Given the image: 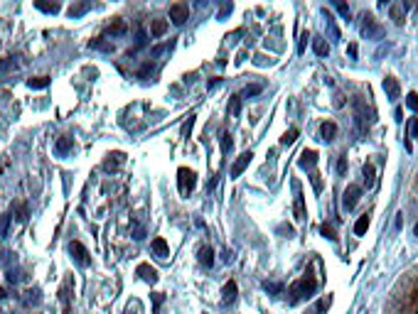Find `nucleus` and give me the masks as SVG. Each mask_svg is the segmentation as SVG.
<instances>
[{
	"instance_id": "obj_1",
	"label": "nucleus",
	"mask_w": 418,
	"mask_h": 314,
	"mask_svg": "<svg viewBox=\"0 0 418 314\" xmlns=\"http://www.w3.org/2000/svg\"><path fill=\"white\" fill-rule=\"evenodd\" d=\"M352 108H354V128H357V135L364 138V135L369 133L371 123H374V110H371L362 98H354Z\"/></svg>"
},
{
	"instance_id": "obj_2",
	"label": "nucleus",
	"mask_w": 418,
	"mask_h": 314,
	"mask_svg": "<svg viewBox=\"0 0 418 314\" xmlns=\"http://www.w3.org/2000/svg\"><path fill=\"white\" fill-rule=\"evenodd\" d=\"M195 187H197V174L192 170H187V167H180V172H177V189H180V194L187 196Z\"/></svg>"
},
{
	"instance_id": "obj_3",
	"label": "nucleus",
	"mask_w": 418,
	"mask_h": 314,
	"mask_svg": "<svg viewBox=\"0 0 418 314\" xmlns=\"http://www.w3.org/2000/svg\"><path fill=\"white\" fill-rule=\"evenodd\" d=\"M362 20H364L362 22V37H367V39H382L384 37V27L379 25L371 15H364Z\"/></svg>"
},
{
	"instance_id": "obj_4",
	"label": "nucleus",
	"mask_w": 418,
	"mask_h": 314,
	"mask_svg": "<svg viewBox=\"0 0 418 314\" xmlns=\"http://www.w3.org/2000/svg\"><path fill=\"white\" fill-rule=\"evenodd\" d=\"M315 287H318V283H315L313 278H302V280H298V283L290 287V295H293V299H300V297L313 295Z\"/></svg>"
},
{
	"instance_id": "obj_5",
	"label": "nucleus",
	"mask_w": 418,
	"mask_h": 314,
	"mask_svg": "<svg viewBox=\"0 0 418 314\" xmlns=\"http://www.w3.org/2000/svg\"><path fill=\"white\" fill-rule=\"evenodd\" d=\"M359 196H362V187L350 184V187L345 189V194H342V209H345V211H352V209L359 204Z\"/></svg>"
},
{
	"instance_id": "obj_6",
	"label": "nucleus",
	"mask_w": 418,
	"mask_h": 314,
	"mask_svg": "<svg viewBox=\"0 0 418 314\" xmlns=\"http://www.w3.org/2000/svg\"><path fill=\"white\" fill-rule=\"evenodd\" d=\"M69 253H71V258L77 260L82 267H86V265H91V255H89V251L79 243V241H71L69 243Z\"/></svg>"
},
{
	"instance_id": "obj_7",
	"label": "nucleus",
	"mask_w": 418,
	"mask_h": 314,
	"mask_svg": "<svg viewBox=\"0 0 418 314\" xmlns=\"http://www.w3.org/2000/svg\"><path fill=\"white\" fill-rule=\"evenodd\" d=\"M170 20L175 25H184L189 20V5L187 3H172L170 5Z\"/></svg>"
},
{
	"instance_id": "obj_8",
	"label": "nucleus",
	"mask_w": 418,
	"mask_h": 314,
	"mask_svg": "<svg viewBox=\"0 0 418 314\" xmlns=\"http://www.w3.org/2000/svg\"><path fill=\"white\" fill-rule=\"evenodd\" d=\"M251 150H246V152H241L239 157H236V162L232 165V179H236V177H241V172L249 167V162H251Z\"/></svg>"
},
{
	"instance_id": "obj_9",
	"label": "nucleus",
	"mask_w": 418,
	"mask_h": 314,
	"mask_svg": "<svg viewBox=\"0 0 418 314\" xmlns=\"http://www.w3.org/2000/svg\"><path fill=\"white\" fill-rule=\"evenodd\" d=\"M406 10H408L406 3H391V5H389V15H391V20H394L396 25H403V22H406Z\"/></svg>"
},
{
	"instance_id": "obj_10",
	"label": "nucleus",
	"mask_w": 418,
	"mask_h": 314,
	"mask_svg": "<svg viewBox=\"0 0 418 314\" xmlns=\"http://www.w3.org/2000/svg\"><path fill=\"white\" fill-rule=\"evenodd\" d=\"M298 165H300L302 170H313V167L318 165V152H315V150H302Z\"/></svg>"
},
{
	"instance_id": "obj_11",
	"label": "nucleus",
	"mask_w": 418,
	"mask_h": 314,
	"mask_svg": "<svg viewBox=\"0 0 418 314\" xmlns=\"http://www.w3.org/2000/svg\"><path fill=\"white\" fill-rule=\"evenodd\" d=\"M293 189H295V219L305 221V204H302V194H300V184L293 179Z\"/></svg>"
},
{
	"instance_id": "obj_12",
	"label": "nucleus",
	"mask_w": 418,
	"mask_h": 314,
	"mask_svg": "<svg viewBox=\"0 0 418 314\" xmlns=\"http://www.w3.org/2000/svg\"><path fill=\"white\" fill-rule=\"evenodd\" d=\"M384 91H386V96H389L391 101L401 98V86H399V81H396L394 76H386V78H384Z\"/></svg>"
},
{
	"instance_id": "obj_13",
	"label": "nucleus",
	"mask_w": 418,
	"mask_h": 314,
	"mask_svg": "<svg viewBox=\"0 0 418 314\" xmlns=\"http://www.w3.org/2000/svg\"><path fill=\"white\" fill-rule=\"evenodd\" d=\"M138 275H140V280H145V283H150V285H155V283H158V270H155V267H150L148 263L138 265Z\"/></svg>"
},
{
	"instance_id": "obj_14",
	"label": "nucleus",
	"mask_w": 418,
	"mask_h": 314,
	"mask_svg": "<svg viewBox=\"0 0 418 314\" xmlns=\"http://www.w3.org/2000/svg\"><path fill=\"white\" fill-rule=\"evenodd\" d=\"M121 162H123V152H111L106 160H103V170H108V172H116L118 167H121Z\"/></svg>"
},
{
	"instance_id": "obj_15",
	"label": "nucleus",
	"mask_w": 418,
	"mask_h": 314,
	"mask_svg": "<svg viewBox=\"0 0 418 314\" xmlns=\"http://www.w3.org/2000/svg\"><path fill=\"white\" fill-rule=\"evenodd\" d=\"M22 302L27 304V307H37L42 302V292H40V287H30L25 295H22Z\"/></svg>"
},
{
	"instance_id": "obj_16",
	"label": "nucleus",
	"mask_w": 418,
	"mask_h": 314,
	"mask_svg": "<svg viewBox=\"0 0 418 314\" xmlns=\"http://www.w3.org/2000/svg\"><path fill=\"white\" fill-rule=\"evenodd\" d=\"M197 260H200V265L212 267V265H214V251H212L209 246H202V248L197 251Z\"/></svg>"
},
{
	"instance_id": "obj_17",
	"label": "nucleus",
	"mask_w": 418,
	"mask_h": 314,
	"mask_svg": "<svg viewBox=\"0 0 418 314\" xmlns=\"http://www.w3.org/2000/svg\"><path fill=\"white\" fill-rule=\"evenodd\" d=\"M221 295H224V297H221V302H224V304H234V302H236V283H232V280H229V283L224 285Z\"/></svg>"
},
{
	"instance_id": "obj_18",
	"label": "nucleus",
	"mask_w": 418,
	"mask_h": 314,
	"mask_svg": "<svg viewBox=\"0 0 418 314\" xmlns=\"http://www.w3.org/2000/svg\"><path fill=\"white\" fill-rule=\"evenodd\" d=\"M150 248H153V253L160 258V260H165L167 255H170V248H167V243H165V238H155L153 243H150Z\"/></svg>"
},
{
	"instance_id": "obj_19",
	"label": "nucleus",
	"mask_w": 418,
	"mask_h": 314,
	"mask_svg": "<svg viewBox=\"0 0 418 314\" xmlns=\"http://www.w3.org/2000/svg\"><path fill=\"white\" fill-rule=\"evenodd\" d=\"M320 135H322V140H334V135H337V126L332 123V121H325L322 126H320Z\"/></svg>"
},
{
	"instance_id": "obj_20",
	"label": "nucleus",
	"mask_w": 418,
	"mask_h": 314,
	"mask_svg": "<svg viewBox=\"0 0 418 314\" xmlns=\"http://www.w3.org/2000/svg\"><path fill=\"white\" fill-rule=\"evenodd\" d=\"M69 150H71V138H69V135H62V138L54 142V152H57L59 157H64Z\"/></svg>"
},
{
	"instance_id": "obj_21",
	"label": "nucleus",
	"mask_w": 418,
	"mask_h": 314,
	"mask_svg": "<svg viewBox=\"0 0 418 314\" xmlns=\"http://www.w3.org/2000/svg\"><path fill=\"white\" fill-rule=\"evenodd\" d=\"M167 32V20H153V22H150V34H153V37H163Z\"/></svg>"
},
{
	"instance_id": "obj_22",
	"label": "nucleus",
	"mask_w": 418,
	"mask_h": 314,
	"mask_svg": "<svg viewBox=\"0 0 418 314\" xmlns=\"http://www.w3.org/2000/svg\"><path fill=\"white\" fill-rule=\"evenodd\" d=\"M313 52H315L318 57H327V52H330V45L325 42L322 37H315V39H313Z\"/></svg>"
},
{
	"instance_id": "obj_23",
	"label": "nucleus",
	"mask_w": 418,
	"mask_h": 314,
	"mask_svg": "<svg viewBox=\"0 0 418 314\" xmlns=\"http://www.w3.org/2000/svg\"><path fill=\"white\" fill-rule=\"evenodd\" d=\"M325 27H327V34H330V39L332 42H339V30H337V25H334V17L332 15H327V20H325Z\"/></svg>"
},
{
	"instance_id": "obj_24",
	"label": "nucleus",
	"mask_w": 418,
	"mask_h": 314,
	"mask_svg": "<svg viewBox=\"0 0 418 314\" xmlns=\"http://www.w3.org/2000/svg\"><path fill=\"white\" fill-rule=\"evenodd\" d=\"M5 278H8V283L17 285L20 280H25V272H22L20 267H8V270H5Z\"/></svg>"
},
{
	"instance_id": "obj_25",
	"label": "nucleus",
	"mask_w": 418,
	"mask_h": 314,
	"mask_svg": "<svg viewBox=\"0 0 418 314\" xmlns=\"http://www.w3.org/2000/svg\"><path fill=\"white\" fill-rule=\"evenodd\" d=\"M34 8H37V10H42V13H50V15H54V13H59V10H62V8H59V3H45V0H37Z\"/></svg>"
},
{
	"instance_id": "obj_26",
	"label": "nucleus",
	"mask_w": 418,
	"mask_h": 314,
	"mask_svg": "<svg viewBox=\"0 0 418 314\" xmlns=\"http://www.w3.org/2000/svg\"><path fill=\"white\" fill-rule=\"evenodd\" d=\"M27 86H30V89H47V86H50V76H34V78H27Z\"/></svg>"
},
{
	"instance_id": "obj_27",
	"label": "nucleus",
	"mask_w": 418,
	"mask_h": 314,
	"mask_svg": "<svg viewBox=\"0 0 418 314\" xmlns=\"http://www.w3.org/2000/svg\"><path fill=\"white\" fill-rule=\"evenodd\" d=\"M10 221H13V214H3V216H0V238H8Z\"/></svg>"
},
{
	"instance_id": "obj_28",
	"label": "nucleus",
	"mask_w": 418,
	"mask_h": 314,
	"mask_svg": "<svg viewBox=\"0 0 418 314\" xmlns=\"http://www.w3.org/2000/svg\"><path fill=\"white\" fill-rule=\"evenodd\" d=\"M91 8V3H77V5H69V17H79V15H84L86 10Z\"/></svg>"
},
{
	"instance_id": "obj_29",
	"label": "nucleus",
	"mask_w": 418,
	"mask_h": 314,
	"mask_svg": "<svg viewBox=\"0 0 418 314\" xmlns=\"http://www.w3.org/2000/svg\"><path fill=\"white\" fill-rule=\"evenodd\" d=\"M367 228H369V216L364 214V216H359V219H357V223H354V233H357V236H364V233H367Z\"/></svg>"
},
{
	"instance_id": "obj_30",
	"label": "nucleus",
	"mask_w": 418,
	"mask_h": 314,
	"mask_svg": "<svg viewBox=\"0 0 418 314\" xmlns=\"http://www.w3.org/2000/svg\"><path fill=\"white\" fill-rule=\"evenodd\" d=\"M15 66H17L15 57H5L3 62H0V76H3V74H8V71H13Z\"/></svg>"
},
{
	"instance_id": "obj_31",
	"label": "nucleus",
	"mask_w": 418,
	"mask_h": 314,
	"mask_svg": "<svg viewBox=\"0 0 418 314\" xmlns=\"http://www.w3.org/2000/svg\"><path fill=\"white\" fill-rule=\"evenodd\" d=\"M229 113L234 118L241 113V96H229Z\"/></svg>"
},
{
	"instance_id": "obj_32",
	"label": "nucleus",
	"mask_w": 418,
	"mask_h": 314,
	"mask_svg": "<svg viewBox=\"0 0 418 314\" xmlns=\"http://www.w3.org/2000/svg\"><path fill=\"white\" fill-rule=\"evenodd\" d=\"M27 216H30V209H27V204H15V219L17 221H27Z\"/></svg>"
},
{
	"instance_id": "obj_33",
	"label": "nucleus",
	"mask_w": 418,
	"mask_h": 314,
	"mask_svg": "<svg viewBox=\"0 0 418 314\" xmlns=\"http://www.w3.org/2000/svg\"><path fill=\"white\" fill-rule=\"evenodd\" d=\"M15 263V255L10 251H0V267H10Z\"/></svg>"
},
{
	"instance_id": "obj_34",
	"label": "nucleus",
	"mask_w": 418,
	"mask_h": 314,
	"mask_svg": "<svg viewBox=\"0 0 418 314\" xmlns=\"http://www.w3.org/2000/svg\"><path fill=\"white\" fill-rule=\"evenodd\" d=\"M261 91H263V84H249V86L244 89V96L251 98V96H258Z\"/></svg>"
},
{
	"instance_id": "obj_35",
	"label": "nucleus",
	"mask_w": 418,
	"mask_h": 314,
	"mask_svg": "<svg viewBox=\"0 0 418 314\" xmlns=\"http://www.w3.org/2000/svg\"><path fill=\"white\" fill-rule=\"evenodd\" d=\"M295 140H298V128H290V130L281 138V145H293Z\"/></svg>"
},
{
	"instance_id": "obj_36",
	"label": "nucleus",
	"mask_w": 418,
	"mask_h": 314,
	"mask_svg": "<svg viewBox=\"0 0 418 314\" xmlns=\"http://www.w3.org/2000/svg\"><path fill=\"white\" fill-rule=\"evenodd\" d=\"M192 126H195V115H187V121H184V123H182V130H180V133H182V138H184V140H187V138H189V130H192Z\"/></svg>"
},
{
	"instance_id": "obj_37",
	"label": "nucleus",
	"mask_w": 418,
	"mask_h": 314,
	"mask_svg": "<svg viewBox=\"0 0 418 314\" xmlns=\"http://www.w3.org/2000/svg\"><path fill=\"white\" fill-rule=\"evenodd\" d=\"M234 147V140H232V135L229 133H221V152L226 155V152H229Z\"/></svg>"
},
{
	"instance_id": "obj_38",
	"label": "nucleus",
	"mask_w": 418,
	"mask_h": 314,
	"mask_svg": "<svg viewBox=\"0 0 418 314\" xmlns=\"http://www.w3.org/2000/svg\"><path fill=\"white\" fill-rule=\"evenodd\" d=\"M150 297H153V309H155V314H158V312H160V304L165 302V295H163V292H153Z\"/></svg>"
},
{
	"instance_id": "obj_39",
	"label": "nucleus",
	"mask_w": 418,
	"mask_h": 314,
	"mask_svg": "<svg viewBox=\"0 0 418 314\" xmlns=\"http://www.w3.org/2000/svg\"><path fill=\"white\" fill-rule=\"evenodd\" d=\"M364 184H367V187L374 184V167H371V165H364Z\"/></svg>"
},
{
	"instance_id": "obj_40",
	"label": "nucleus",
	"mask_w": 418,
	"mask_h": 314,
	"mask_svg": "<svg viewBox=\"0 0 418 314\" xmlns=\"http://www.w3.org/2000/svg\"><path fill=\"white\" fill-rule=\"evenodd\" d=\"M408 138H418V118H408Z\"/></svg>"
},
{
	"instance_id": "obj_41",
	"label": "nucleus",
	"mask_w": 418,
	"mask_h": 314,
	"mask_svg": "<svg viewBox=\"0 0 418 314\" xmlns=\"http://www.w3.org/2000/svg\"><path fill=\"white\" fill-rule=\"evenodd\" d=\"M406 106H408L413 113H418V96H416V94H408V96H406Z\"/></svg>"
},
{
	"instance_id": "obj_42",
	"label": "nucleus",
	"mask_w": 418,
	"mask_h": 314,
	"mask_svg": "<svg viewBox=\"0 0 418 314\" xmlns=\"http://www.w3.org/2000/svg\"><path fill=\"white\" fill-rule=\"evenodd\" d=\"M320 233L325 236L327 241H334V238H337V236H334V228H332V226H327V223H325V226L320 228Z\"/></svg>"
},
{
	"instance_id": "obj_43",
	"label": "nucleus",
	"mask_w": 418,
	"mask_h": 314,
	"mask_svg": "<svg viewBox=\"0 0 418 314\" xmlns=\"http://www.w3.org/2000/svg\"><path fill=\"white\" fill-rule=\"evenodd\" d=\"M334 8H337V13L345 17V20H350V5H345V3H334Z\"/></svg>"
},
{
	"instance_id": "obj_44",
	"label": "nucleus",
	"mask_w": 418,
	"mask_h": 314,
	"mask_svg": "<svg viewBox=\"0 0 418 314\" xmlns=\"http://www.w3.org/2000/svg\"><path fill=\"white\" fill-rule=\"evenodd\" d=\"M263 287H266V292H271V295H281V292H283V287L276 285V283H266Z\"/></svg>"
},
{
	"instance_id": "obj_45",
	"label": "nucleus",
	"mask_w": 418,
	"mask_h": 314,
	"mask_svg": "<svg viewBox=\"0 0 418 314\" xmlns=\"http://www.w3.org/2000/svg\"><path fill=\"white\" fill-rule=\"evenodd\" d=\"M337 172H339V174L347 172V157H345V155H342L339 160H337Z\"/></svg>"
},
{
	"instance_id": "obj_46",
	"label": "nucleus",
	"mask_w": 418,
	"mask_h": 314,
	"mask_svg": "<svg viewBox=\"0 0 418 314\" xmlns=\"http://www.w3.org/2000/svg\"><path fill=\"white\" fill-rule=\"evenodd\" d=\"M59 297H62V304H64V307H69V285H64V287H62Z\"/></svg>"
},
{
	"instance_id": "obj_47",
	"label": "nucleus",
	"mask_w": 418,
	"mask_h": 314,
	"mask_svg": "<svg viewBox=\"0 0 418 314\" xmlns=\"http://www.w3.org/2000/svg\"><path fill=\"white\" fill-rule=\"evenodd\" d=\"M305 39H310V37H308V32H302L300 42H298V54H302V52H305Z\"/></svg>"
},
{
	"instance_id": "obj_48",
	"label": "nucleus",
	"mask_w": 418,
	"mask_h": 314,
	"mask_svg": "<svg viewBox=\"0 0 418 314\" xmlns=\"http://www.w3.org/2000/svg\"><path fill=\"white\" fill-rule=\"evenodd\" d=\"M133 238H135V241H143V238H145V231H143V226H135V231H133Z\"/></svg>"
},
{
	"instance_id": "obj_49",
	"label": "nucleus",
	"mask_w": 418,
	"mask_h": 314,
	"mask_svg": "<svg viewBox=\"0 0 418 314\" xmlns=\"http://www.w3.org/2000/svg\"><path fill=\"white\" fill-rule=\"evenodd\" d=\"M121 32H126V25L123 22H116V25L111 27V34H121Z\"/></svg>"
},
{
	"instance_id": "obj_50",
	"label": "nucleus",
	"mask_w": 418,
	"mask_h": 314,
	"mask_svg": "<svg viewBox=\"0 0 418 314\" xmlns=\"http://www.w3.org/2000/svg\"><path fill=\"white\" fill-rule=\"evenodd\" d=\"M327 307H330V297H325V299L318 302V312H327Z\"/></svg>"
},
{
	"instance_id": "obj_51",
	"label": "nucleus",
	"mask_w": 418,
	"mask_h": 314,
	"mask_svg": "<svg viewBox=\"0 0 418 314\" xmlns=\"http://www.w3.org/2000/svg\"><path fill=\"white\" fill-rule=\"evenodd\" d=\"M313 187H315V191H320V189H322V179H320V174H313Z\"/></svg>"
},
{
	"instance_id": "obj_52",
	"label": "nucleus",
	"mask_w": 418,
	"mask_h": 314,
	"mask_svg": "<svg viewBox=\"0 0 418 314\" xmlns=\"http://www.w3.org/2000/svg\"><path fill=\"white\" fill-rule=\"evenodd\" d=\"M221 258H224V263H232V260H234V253H232L229 248H226V251L221 253Z\"/></svg>"
},
{
	"instance_id": "obj_53",
	"label": "nucleus",
	"mask_w": 418,
	"mask_h": 314,
	"mask_svg": "<svg viewBox=\"0 0 418 314\" xmlns=\"http://www.w3.org/2000/svg\"><path fill=\"white\" fill-rule=\"evenodd\" d=\"M135 45H138V47H143V45H145V34H143V32H138V39H135Z\"/></svg>"
},
{
	"instance_id": "obj_54",
	"label": "nucleus",
	"mask_w": 418,
	"mask_h": 314,
	"mask_svg": "<svg viewBox=\"0 0 418 314\" xmlns=\"http://www.w3.org/2000/svg\"><path fill=\"white\" fill-rule=\"evenodd\" d=\"M221 81H219V78H212V81H207V89H217Z\"/></svg>"
},
{
	"instance_id": "obj_55",
	"label": "nucleus",
	"mask_w": 418,
	"mask_h": 314,
	"mask_svg": "<svg viewBox=\"0 0 418 314\" xmlns=\"http://www.w3.org/2000/svg\"><path fill=\"white\" fill-rule=\"evenodd\" d=\"M268 62H271V59H266V57H256V64H261V66L268 64Z\"/></svg>"
},
{
	"instance_id": "obj_56",
	"label": "nucleus",
	"mask_w": 418,
	"mask_h": 314,
	"mask_svg": "<svg viewBox=\"0 0 418 314\" xmlns=\"http://www.w3.org/2000/svg\"><path fill=\"white\" fill-rule=\"evenodd\" d=\"M5 297H8V290H5V287H0V299H5Z\"/></svg>"
},
{
	"instance_id": "obj_57",
	"label": "nucleus",
	"mask_w": 418,
	"mask_h": 314,
	"mask_svg": "<svg viewBox=\"0 0 418 314\" xmlns=\"http://www.w3.org/2000/svg\"><path fill=\"white\" fill-rule=\"evenodd\" d=\"M126 314H135V312H133V309H128V312H126Z\"/></svg>"
},
{
	"instance_id": "obj_58",
	"label": "nucleus",
	"mask_w": 418,
	"mask_h": 314,
	"mask_svg": "<svg viewBox=\"0 0 418 314\" xmlns=\"http://www.w3.org/2000/svg\"><path fill=\"white\" fill-rule=\"evenodd\" d=\"M413 231H416V236H418V223H416V228H413Z\"/></svg>"
}]
</instances>
